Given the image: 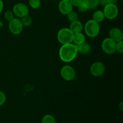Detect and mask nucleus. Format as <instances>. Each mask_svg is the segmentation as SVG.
I'll list each match as a JSON object with an SVG mask.
<instances>
[{"label": "nucleus", "instance_id": "obj_1", "mask_svg": "<svg viewBox=\"0 0 123 123\" xmlns=\"http://www.w3.org/2000/svg\"><path fill=\"white\" fill-rule=\"evenodd\" d=\"M78 54L76 44L68 43L62 44L59 50V56L62 61L70 62L74 60Z\"/></svg>", "mask_w": 123, "mask_h": 123}, {"label": "nucleus", "instance_id": "obj_2", "mask_svg": "<svg viewBox=\"0 0 123 123\" xmlns=\"http://www.w3.org/2000/svg\"><path fill=\"white\" fill-rule=\"evenodd\" d=\"M84 29L86 36L91 38H94L99 34L100 28L99 23L91 19L86 22Z\"/></svg>", "mask_w": 123, "mask_h": 123}, {"label": "nucleus", "instance_id": "obj_3", "mask_svg": "<svg viewBox=\"0 0 123 123\" xmlns=\"http://www.w3.org/2000/svg\"><path fill=\"white\" fill-rule=\"evenodd\" d=\"M74 34L68 28H63L58 31L57 39L61 44H65L72 43Z\"/></svg>", "mask_w": 123, "mask_h": 123}, {"label": "nucleus", "instance_id": "obj_4", "mask_svg": "<svg viewBox=\"0 0 123 123\" xmlns=\"http://www.w3.org/2000/svg\"><path fill=\"white\" fill-rule=\"evenodd\" d=\"M116 43L110 37L105 38L102 43V49L105 53L108 55L114 54L116 52Z\"/></svg>", "mask_w": 123, "mask_h": 123}, {"label": "nucleus", "instance_id": "obj_5", "mask_svg": "<svg viewBox=\"0 0 123 123\" xmlns=\"http://www.w3.org/2000/svg\"><path fill=\"white\" fill-rule=\"evenodd\" d=\"M103 13L105 18L109 20H113L117 18L118 14V8L114 4H107L104 7Z\"/></svg>", "mask_w": 123, "mask_h": 123}, {"label": "nucleus", "instance_id": "obj_6", "mask_svg": "<svg viewBox=\"0 0 123 123\" xmlns=\"http://www.w3.org/2000/svg\"><path fill=\"white\" fill-rule=\"evenodd\" d=\"M61 76L62 79L66 81H71L74 79L76 76L75 70L69 65H66L61 68L60 71Z\"/></svg>", "mask_w": 123, "mask_h": 123}, {"label": "nucleus", "instance_id": "obj_7", "mask_svg": "<svg viewBox=\"0 0 123 123\" xmlns=\"http://www.w3.org/2000/svg\"><path fill=\"white\" fill-rule=\"evenodd\" d=\"M8 28L13 34L18 35L22 32L24 26L20 19L14 18L8 23Z\"/></svg>", "mask_w": 123, "mask_h": 123}, {"label": "nucleus", "instance_id": "obj_8", "mask_svg": "<svg viewBox=\"0 0 123 123\" xmlns=\"http://www.w3.org/2000/svg\"><path fill=\"white\" fill-rule=\"evenodd\" d=\"M13 13L18 18H23L26 15H28L29 9L26 4L24 3H17L13 6Z\"/></svg>", "mask_w": 123, "mask_h": 123}, {"label": "nucleus", "instance_id": "obj_9", "mask_svg": "<svg viewBox=\"0 0 123 123\" xmlns=\"http://www.w3.org/2000/svg\"><path fill=\"white\" fill-rule=\"evenodd\" d=\"M105 72V66L100 61H97L92 64L90 67V73L93 76L100 77L103 75Z\"/></svg>", "mask_w": 123, "mask_h": 123}, {"label": "nucleus", "instance_id": "obj_10", "mask_svg": "<svg viewBox=\"0 0 123 123\" xmlns=\"http://www.w3.org/2000/svg\"><path fill=\"white\" fill-rule=\"evenodd\" d=\"M73 7L69 0H61L58 4V10L61 14L67 15L73 10Z\"/></svg>", "mask_w": 123, "mask_h": 123}, {"label": "nucleus", "instance_id": "obj_11", "mask_svg": "<svg viewBox=\"0 0 123 123\" xmlns=\"http://www.w3.org/2000/svg\"><path fill=\"white\" fill-rule=\"evenodd\" d=\"M109 37L115 42H120L123 39V33L118 28H112L109 32Z\"/></svg>", "mask_w": 123, "mask_h": 123}, {"label": "nucleus", "instance_id": "obj_12", "mask_svg": "<svg viewBox=\"0 0 123 123\" xmlns=\"http://www.w3.org/2000/svg\"><path fill=\"white\" fill-rule=\"evenodd\" d=\"M83 28L84 27H83V25L81 22L77 20L76 21L71 22L69 29L73 34H76L78 32H81Z\"/></svg>", "mask_w": 123, "mask_h": 123}, {"label": "nucleus", "instance_id": "obj_13", "mask_svg": "<svg viewBox=\"0 0 123 123\" xmlns=\"http://www.w3.org/2000/svg\"><path fill=\"white\" fill-rule=\"evenodd\" d=\"M78 53L82 54H86L91 50V46L87 42H84V43L76 45Z\"/></svg>", "mask_w": 123, "mask_h": 123}, {"label": "nucleus", "instance_id": "obj_14", "mask_svg": "<svg viewBox=\"0 0 123 123\" xmlns=\"http://www.w3.org/2000/svg\"><path fill=\"white\" fill-rule=\"evenodd\" d=\"M73 42L75 43L76 45L81 44L85 42V37L84 34L82 32L74 34L73 38Z\"/></svg>", "mask_w": 123, "mask_h": 123}, {"label": "nucleus", "instance_id": "obj_15", "mask_svg": "<svg viewBox=\"0 0 123 123\" xmlns=\"http://www.w3.org/2000/svg\"><path fill=\"white\" fill-rule=\"evenodd\" d=\"M105 17L103 11L97 10L96 11L93 13V14H92V19L94 20V21L97 22V23H100L103 21L105 19Z\"/></svg>", "mask_w": 123, "mask_h": 123}, {"label": "nucleus", "instance_id": "obj_16", "mask_svg": "<svg viewBox=\"0 0 123 123\" xmlns=\"http://www.w3.org/2000/svg\"><path fill=\"white\" fill-rule=\"evenodd\" d=\"M88 10H94L98 6V0H84Z\"/></svg>", "mask_w": 123, "mask_h": 123}, {"label": "nucleus", "instance_id": "obj_17", "mask_svg": "<svg viewBox=\"0 0 123 123\" xmlns=\"http://www.w3.org/2000/svg\"><path fill=\"white\" fill-rule=\"evenodd\" d=\"M42 123H56V122L54 116L50 114H46L42 118Z\"/></svg>", "mask_w": 123, "mask_h": 123}, {"label": "nucleus", "instance_id": "obj_18", "mask_svg": "<svg viewBox=\"0 0 123 123\" xmlns=\"http://www.w3.org/2000/svg\"><path fill=\"white\" fill-rule=\"evenodd\" d=\"M21 22L24 26H29L32 24V18L28 15H26L25 16L23 17L21 19Z\"/></svg>", "mask_w": 123, "mask_h": 123}, {"label": "nucleus", "instance_id": "obj_19", "mask_svg": "<svg viewBox=\"0 0 123 123\" xmlns=\"http://www.w3.org/2000/svg\"><path fill=\"white\" fill-rule=\"evenodd\" d=\"M67 17L68 20H69L70 22H74V21H76V20H78V13L73 10L67 14Z\"/></svg>", "mask_w": 123, "mask_h": 123}, {"label": "nucleus", "instance_id": "obj_20", "mask_svg": "<svg viewBox=\"0 0 123 123\" xmlns=\"http://www.w3.org/2000/svg\"><path fill=\"white\" fill-rule=\"evenodd\" d=\"M29 4L33 9L39 8L41 5L40 0H29Z\"/></svg>", "mask_w": 123, "mask_h": 123}, {"label": "nucleus", "instance_id": "obj_21", "mask_svg": "<svg viewBox=\"0 0 123 123\" xmlns=\"http://www.w3.org/2000/svg\"><path fill=\"white\" fill-rule=\"evenodd\" d=\"M14 13H13V12L10 10H7L4 13V18L6 19V20H7V21L10 22L14 18Z\"/></svg>", "mask_w": 123, "mask_h": 123}, {"label": "nucleus", "instance_id": "obj_22", "mask_svg": "<svg viewBox=\"0 0 123 123\" xmlns=\"http://www.w3.org/2000/svg\"><path fill=\"white\" fill-rule=\"evenodd\" d=\"M116 51L120 54L123 53V40L120 41L116 43Z\"/></svg>", "mask_w": 123, "mask_h": 123}, {"label": "nucleus", "instance_id": "obj_23", "mask_svg": "<svg viewBox=\"0 0 123 123\" xmlns=\"http://www.w3.org/2000/svg\"><path fill=\"white\" fill-rule=\"evenodd\" d=\"M77 7H78V10H79V12H81V13H84V12H86V11L88 10V9L87 6L85 4V2H84V1H83V2Z\"/></svg>", "mask_w": 123, "mask_h": 123}, {"label": "nucleus", "instance_id": "obj_24", "mask_svg": "<svg viewBox=\"0 0 123 123\" xmlns=\"http://www.w3.org/2000/svg\"><path fill=\"white\" fill-rule=\"evenodd\" d=\"M6 101V96L2 91H0V106L3 105Z\"/></svg>", "mask_w": 123, "mask_h": 123}, {"label": "nucleus", "instance_id": "obj_25", "mask_svg": "<svg viewBox=\"0 0 123 123\" xmlns=\"http://www.w3.org/2000/svg\"><path fill=\"white\" fill-rule=\"evenodd\" d=\"M70 1L71 4L73 6H75V7H78L79 6L82 2H83L84 0H69Z\"/></svg>", "mask_w": 123, "mask_h": 123}, {"label": "nucleus", "instance_id": "obj_26", "mask_svg": "<svg viewBox=\"0 0 123 123\" xmlns=\"http://www.w3.org/2000/svg\"><path fill=\"white\" fill-rule=\"evenodd\" d=\"M98 4H99V5H100V6H103V7H105L107 4H108L107 0H98Z\"/></svg>", "mask_w": 123, "mask_h": 123}, {"label": "nucleus", "instance_id": "obj_27", "mask_svg": "<svg viewBox=\"0 0 123 123\" xmlns=\"http://www.w3.org/2000/svg\"><path fill=\"white\" fill-rule=\"evenodd\" d=\"M108 4H116L117 2L118 1V0H107Z\"/></svg>", "mask_w": 123, "mask_h": 123}, {"label": "nucleus", "instance_id": "obj_28", "mask_svg": "<svg viewBox=\"0 0 123 123\" xmlns=\"http://www.w3.org/2000/svg\"><path fill=\"white\" fill-rule=\"evenodd\" d=\"M3 7H4V4L3 2H2V0H0V13H1V12L3 10Z\"/></svg>", "mask_w": 123, "mask_h": 123}, {"label": "nucleus", "instance_id": "obj_29", "mask_svg": "<svg viewBox=\"0 0 123 123\" xmlns=\"http://www.w3.org/2000/svg\"><path fill=\"white\" fill-rule=\"evenodd\" d=\"M119 108H120V110H121V111H123V102H121V103H120V105H119Z\"/></svg>", "mask_w": 123, "mask_h": 123}]
</instances>
